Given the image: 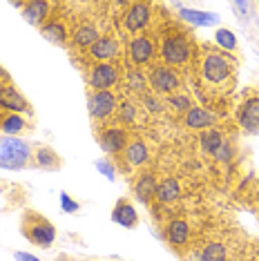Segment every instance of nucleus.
I'll return each mask as SVG.
<instances>
[{"label":"nucleus","mask_w":259,"mask_h":261,"mask_svg":"<svg viewBox=\"0 0 259 261\" xmlns=\"http://www.w3.org/2000/svg\"><path fill=\"white\" fill-rule=\"evenodd\" d=\"M0 108L9 110L11 114H18V112H32L27 98L16 90V87H0Z\"/></svg>","instance_id":"1a4fd4ad"},{"label":"nucleus","mask_w":259,"mask_h":261,"mask_svg":"<svg viewBox=\"0 0 259 261\" xmlns=\"http://www.w3.org/2000/svg\"><path fill=\"white\" fill-rule=\"evenodd\" d=\"M150 16H152V7L145 3H134L132 7L127 9L125 14V27L130 34H137V32H143L150 22Z\"/></svg>","instance_id":"0eeeda50"},{"label":"nucleus","mask_w":259,"mask_h":261,"mask_svg":"<svg viewBox=\"0 0 259 261\" xmlns=\"http://www.w3.org/2000/svg\"><path fill=\"white\" fill-rule=\"evenodd\" d=\"M181 197V186H179V181L176 179H163L161 183L157 186V194H154V199L159 201V203H174L176 199Z\"/></svg>","instance_id":"dca6fc26"},{"label":"nucleus","mask_w":259,"mask_h":261,"mask_svg":"<svg viewBox=\"0 0 259 261\" xmlns=\"http://www.w3.org/2000/svg\"><path fill=\"white\" fill-rule=\"evenodd\" d=\"M223 143H226V141H223L221 132H217V129H205L201 134V147L208 154H217V150H219Z\"/></svg>","instance_id":"5701e85b"},{"label":"nucleus","mask_w":259,"mask_h":261,"mask_svg":"<svg viewBox=\"0 0 259 261\" xmlns=\"http://www.w3.org/2000/svg\"><path fill=\"white\" fill-rule=\"evenodd\" d=\"M232 74V65L221 54H208L203 58V79L208 83H226Z\"/></svg>","instance_id":"39448f33"},{"label":"nucleus","mask_w":259,"mask_h":261,"mask_svg":"<svg viewBox=\"0 0 259 261\" xmlns=\"http://www.w3.org/2000/svg\"><path fill=\"white\" fill-rule=\"evenodd\" d=\"M119 114H121L123 123H134V118H137V108H134L132 100H125V103L119 105Z\"/></svg>","instance_id":"7c9ffc66"},{"label":"nucleus","mask_w":259,"mask_h":261,"mask_svg":"<svg viewBox=\"0 0 259 261\" xmlns=\"http://www.w3.org/2000/svg\"><path fill=\"white\" fill-rule=\"evenodd\" d=\"M79 203H76V201L69 197L67 192H61V210L63 212H79Z\"/></svg>","instance_id":"2f4dec72"},{"label":"nucleus","mask_w":259,"mask_h":261,"mask_svg":"<svg viewBox=\"0 0 259 261\" xmlns=\"http://www.w3.org/2000/svg\"><path fill=\"white\" fill-rule=\"evenodd\" d=\"M90 54L94 58H98V61L108 63V61H112V58L119 54V43H116L114 38H110V36H103L90 47Z\"/></svg>","instance_id":"2eb2a0df"},{"label":"nucleus","mask_w":259,"mask_h":261,"mask_svg":"<svg viewBox=\"0 0 259 261\" xmlns=\"http://www.w3.org/2000/svg\"><path fill=\"white\" fill-rule=\"evenodd\" d=\"M0 125H3V116H0Z\"/></svg>","instance_id":"4c0bfd02"},{"label":"nucleus","mask_w":259,"mask_h":261,"mask_svg":"<svg viewBox=\"0 0 259 261\" xmlns=\"http://www.w3.org/2000/svg\"><path fill=\"white\" fill-rule=\"evenodd\" d=\"M101 145H103L105 152H112V154L125 150L127 147V132L125 129H121V127L105 129V132L101 134Z\"/></svg>","instance_id":"ddd939ff"},{"label":"nucleus","mask_w":259,"mask_h":261,"mask_svg":"<svg viewBox=\"0 0 259 261\" xmlns=\"http://www.w3.org/2000/svg\"><path fill=\"white\" fill-rule=\"evenodd\" d=\"M143 103L145 108H148V112H152V114H159V112H163V100H159L157 96H143Z\"/></svg>","instance_id":"473e14b6"},{"label":"nucleus","mask_w":259,"mask_h":261,"mask_svg":"<svg viewBox=\"0 0 259 261\" xmlns=\"http://www.w3.org/2000/svg\"><path fill=\"white\" fill-rule=\"evenodd\" d=\"M96 168H98V170H101V172H103V174H105V176H108V179H110V181H112V179H114V168H112V165H110L108 161H98V163H96Z\"/></svg>","instance_id":"f704fd0d"},{"label":"nucleus","mask_w":259,"mask_h":261,"mask_svg":"<svg viewBox=\"0 0 259 261\" xmlns=\"http://www.w3.org/2000/svg\"><path fill=\"white\" fill-rule=\"evenodd\" d=\"M9 79V74H7V69L3 67V65H0V81H7Z\"/></svg>","instance_id":"e433bc0d"},{"label":"nucleus","mask_w":259,"mask_h":261,"mask_svg":"<svg viewBox=\"0 0 259 261\" xmlns=\"http://www.w3.org/2000/svg\"><path fill=\"white\" fill-rule=\"evenodd\" d=\"M5 129V134H18L22 132V127H25V121H22L20 114H5L3 116V125H0Z\"/></svg>","instance_id":"bb28decb"},{"label":"nucleus","mask_w":259,"mask_h":261,"mask_svg":"<svg viewBox=\"0 0 259 261\" xmlns=\"http://www.w3.org/2000/svg\"><path fill=\"white\" fill-rule=\"evenodd\" d=\"M157 186H159V183L154 179V174H141L139 181H137V186H134V194H137L139 201L150 203V201L154 199V194H157Z\"/></svg>","instance_id":"f3484780"},{"label":"nucleus","mask_w":259,"mask_h":261,"mask_svg":"<svg viewBox=\"0 0 259 261\" xmlns=\"http://www.w3.org/2000/svg\"><path fill=\"white\" fill-rule=\"evenodd\" d=\"M148 156H150V150L143 141H134V143H130L125 147V161H127V165H132V168L143 165L148 161Z\"/></svg>","instance_id":"aec40b11"},{"label":"nucleus","mask_w":259,"mask_h":261,"mask_svg":"<svg viewBox=\"0 0 259 261\" xmlns=\"http://www.w3.org/2000/svg\"><path fill=\"white\" fill-rule=\"evenodd\" d=\"M215 156L219 159V161H230V159H232V147H230V143L226 141V143H223L219 150H217Z\"/></svg>","instance_id":"72a5a7b5"},{"label":"nucleus","mask_w":259,"mask_h":261,"mask_svg":"<svg viewBox=\"0 0 259 261\" xmlns=\"http://www.w3.org/2000/svg\"><path fill=\"white\" fill-rule=\"evenodd\" d=\"M217 123V116L203 108H190L186 112V125L192 129H210Z\"/></svg>","instance_id":"4468645a"},{"label":"nucleus","mask_w":259,"mask_h":261,"mask_svg":"<svg viewBox=\"0 0 259 261\" xmlns=\"http://www.w3.org/2000/svg\"><path fill=\"white\" fill-rule=\"evenodd\" d=\"M14 257H16V261H40L38 257H34V254H29V252H16Z\"/></svg>","instance_id":"c9c22d12"},{"label":"nucleus","mask_w":259,"mask_h":261,"mask_svg":"<svg viewBox=\"0 0 259 261\" xmlns=\"http://www.w3.org/2000/svg\"><path fill=\"white\" fill-rule=\"evenodd\" d=\"M181 16H184V20L192 22V25H201V27L217 25V16L210 14V11H194V9L184 7L181 9Z\"/></svg>","instance_id":"4be33fe9"},{"label":"nucleus","mask_w":259,"mask_h":261,"mask_svg":"<svg viewBox=\"0 0 259 261\" xmlns=\"http://www.w3.org/2000/svg\"><path fill=\"white\" fill-rule=\"evenodd\" d=\"M25 234H27V239L32 243L47 248V246H51L54 239H56V228L43 217L29 215V223L25 225Z\"/></svg>","instance_id":"7ed1b4c3"},{"label":"nucleus","mask_w":259,"mask_h":261,"mask_svg":"<svg viewBox=\"0 0 259 261\" xmlns=\"http://www.w3.org/2000/svg\"><path fill=\"white\" fill-rule=\"evenodd\" d=\"M168 103L172 105L174 110H179V112H184V110L188 112L192 108V100L188 98L186 94H172V96H168Z\"/></svg>","instance_id":"c756f323"},{"label":"nucleus","mask_w":259,"mask_h":261,"mask_svg":"<svg viewBox=\"0 0 259 261\" xmlns=\"http://www.w3.org/2000/svg\"><path fill=\"white\" fill-rule=\"evenodd\" d=\"M226 246L223 243H208V246L203 248V252H201V257H199L197 261H226Z\"/></svg>","instance_id":"393cba45"},{"label":"nucleus","mask_w":259,"mask_h":261,"mask_svg":"<svg viewBox=\"0 0 259 261\" xmlns=\"http://www.w3.org/2000/svg\"><path fill=\"white\" fill-rule=\"evenodd\" d=\"M237 121L246 132H257L259 129V98H248L241 105Z\"/></svg>","instance_id":"9d476101"},{"label":"nucleus","mask_w":259,"mask_h":261,"mask_svg":"<svg viewBox=\"0 0 259 261\" xmlns=\"http://www.w3.org/2000/svg\"><path fill=\"white\" fill-rule=\"evenodd\" d=\"M29 159V145L18 139H7L0 143V165L18 170Z\"/></svg>","instance_id":"f03ea898"},{"label":"nucleus","mask_w":259,"mask_h":261,"mask_svg":"<svg viewBox=\"0 0 259 261\" xmlns=\"http://www.w3.org/2000/svg\"><path fill=\"white\" fill-rule=\"evenodd\" d=\"M22 14H25L27 22L40 25V22L47 18V14H49V3H45V0H32V3H25Z\"/></svg>","instance_id":"6ab92c4d"},{"label":"nucleus","mask_w":259,"mask_h":261,"mask_svg":"<svg viewBox=\"0 0 259 261\" xmlns=\"http://www.w3.org/2000/svg\"><path fill=\"white\" fill-rule=\"evenodd\" d=\"M127 87L132 92H145V87H148V79H145L139 69H134V72L127 74Z\"/></svg>","instance_id":"c85d7f7f"},{"label":"nucleus","mask_w":259,"mask_h":261,"mask_svg":"<svg viewBox=\"0 0 259 261\" xmlns=\"http://www.w3.org/2000/svg\"><path fill=\"white\" fill-rule=\"evenodd\" d=\"M119 81V69L112 63H101L94 67V72L90 76V85L96 92H110V87Z\"/></svg>","instance_id":"423d86ee"},{"label":"nucleus","mask_w":259,"mask_h":261,"mask_svg":"<svg viewBox=\"0 0 259 261\" xmlns=\"http://www.w3.org/2000/svg\"><path fill=\"white\" fill-rule=\"evenodd\" d=\"M150 85L157 94H166V96H172V94L181 87L179 76L174 74V69L166 67V65H157L150 72Z\"/></svg>","instance_id":"20e7f679"},{"label":"nucleus","mask_w":259,"mask_h":261,"mask_svg":"<svg viewBox=\"0 0 259 261\" xmlns=\"http://www.w3.org/2000/svg\"><path fill=\"white\" fill-rule=\"evenodd\" d=\"M215 40H217V45L223 47L226 51L237 49V36H235L230 29H223V27H219V29H217V34H215Z\"/></svg>","instance_id":"cd10ccee"},{"label":"nucleus","mask_w":259,"mask_h":261,"mask_svg":"<svg viewBox=\"0 0 259 261\" xmlns=\"http://www.w3.org/2000/svg\"><path fill=\"white\" fill-rule=\"evenodd\" d=\"M112 221L123 225V228H134V225L139 223V215L130 201L121 199V201H116L114 210H112Z\"/></svg>","instance_id":"f8f14e48"},{"label":"nucleus","mask_w":259,"mask_h":261,"mask_svg":"<svg viewBox=\"0 0 259 261\" xmlns=\"http://www.w3.org/2000/svg\"><path fill=\"white\" fill-rule=\"evenodd\" d=\"M188 239H190V225L184 219H172L168 223V241L172 246H186Z\"/></svg>","instance_id":"a211bd4d"},{"label":"nucleus","mask_w":259,"mask_h":261,"mask_svg":"<svg viewBox=\"0 0 259 261\" xmlns=\"http://www.w3.org/2000/svg\"><path fill=\"white\" fill-rule=\"evenodd\" d=\"M190 43L184 34H172L166 36L161 43V56L168 65H186L190 61Z\"/></svg>","instance_id":"f257e3e1"},{"label":"nucleus","mask_w":259,"mask_h":261,"mask_svg":"<svg viewBox=\"0 0 259 261\" xmlns=\"http://www.w3.org/2000/svg\"><path fill=\"white\" fill-rule=\"evenodd\" d=\"M72 40H74V45H79V47H92L98 40V29L90 25V22H85V25L74 29Z\"/></svg>","instance_id":"412c9836"},{"label":"nucleus","mask_w":259,"mask_h":261,"mask_svg":"<svg viewBox=\"0 0 259 261\" xmlns=\"http://www.w3.org/2000/svg\"><path fill=\"white\" fill-rule=\"evenodd\" d=\"M116 108H119V105H116V96L112 92H94L90 96L92 118H108Z\"/></svg>","instance_id":"6e6552de"},{"label":"nucleus","mask_w":259,"mask_h":261,"mask_svg":"<svg viewBox=\"0 0 259 261\" xmlns=\"http://www.w3.org/2000/svg\"><path fill=\"white\" fill-rule=\"evenodd\" d=\"M36 163L40 165V168H47V170H54L61 165V156L51 150V147H40V150L36 152Z\"/></svg>","instance_id":"b1692460"},{"label":"nucleus","mask_w":259,"mask_h":261,"mask_svg":"<svg viewBox=\"0 0 259 261\" xmlns=\"http://www.w3.org/2000/svg\"><path fill=\"white\" fill-rule=\"evenodd\" d=\"M130 58L134 65H148L154 58V45L150 38L145 36H137L130 43Z\"/></svg>","instance_id":"9b49d317"},{"label":"nucleus","mask_w":259,"mask_h":261,"mask_svg":"<svg viewBox=\"0 0 259 261\" xmlns=\"http://www.w3.org/2000/svg\"><path fill=\"white\" fill-rule=\"evenodd\" d=\"M40 32H43V36H45L47 40H51V43H65V36H67V34H65V27H63L58 20L45 22Z\"/></svg>","instance_id":"a878e982"}]
</instances>
